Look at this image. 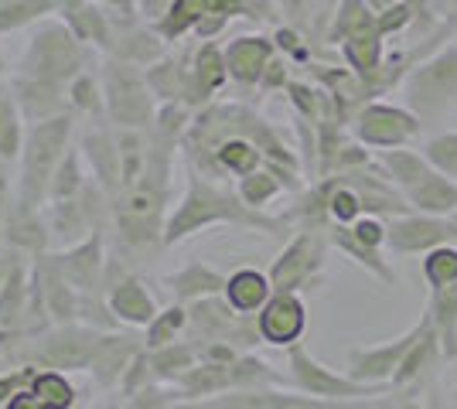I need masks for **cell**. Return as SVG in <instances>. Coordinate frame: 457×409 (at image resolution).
Segmentation results:
<instances>
[{
	"instance_id": "cell-1",
	"label": "cell",
	"mask_w": 457,
	"mask_h": 409,
	"mask_svg": "<svg viewBox=\"0 0 457 409\" xmlns=\"http://www.w3.org/2000/svg\"><path fill=\"white\" fill-rule=\"evenodd\" d=\"M219 222H232V225H243V229H267V233L284 229V218H267L260 209H249L239 198V192L219 188L209 175L188 171V195L181 198L178 212L171 215L164 242L171 246L178 239L198 233L205 225H219Z\"/></svg>"
},
{
	"instance_id": "cell-2",
	"label": "cell",
	"mask_w": 457,
	"mask_h": 409,
	"mask_svg": "<svg viewBox=\"0 0 457 409\" xmlns=\"http://www.w3.org/2000/svg\"><path fill=\"white\" fill-rule=\"evenodd\" d=\"M406 110H413L427 127H440L457 110V45H444L430 59L410 69L403 78Z\"/></svg>"
},
{
	"instance_id": "cell-3",
	"label": "cell",
	"mask_w": 457,
	"mask_h": 409,
	"mask_svg": "<svg viewBox=\"0 0 457 409\" xmlns=\"http://www.w3.org/2000/svg\"><path fill=\"white\" fill-rule=\"evenodd\" d=\"M86 61H89V52L65 20H41L38 31L31 35L24 55H21L18 76L69 89V82L79 72H86Z\"/></svg>"
},
{
	"instance_id": "cell-4",
	"label": "cell",
	"mask_w": 457,
	"mask_h": 409,
	"mask_svg": "<svg viewBox=\"0 0 457 409\" xmlns=\"http://www.w3.org/2000/svg\"><path fill=\"white\" fill-rule=\"evenodd\" d=\"M69 134H72V117L62 113L45 123H31V130L24 134L21 147V209L35 212L41 198L48 195V184L55 177L62 157L69 154Z\"/></svg>"
},
{
	"instance_id": "cell-5",
	"label": "cell",
	"mask_w": 457,
	"mask_h": 409,
	"mask_svg": "<svg viewBox=\"0 0 457 409\" xmlns=\"http://www.w3.org/2000/svg\"><path fill=\"white\" fill-rule=\"evenodd\" d=\"M103 96L116 127H151L154 89L147 86V76H140V65L113 55L103 72Z\"/></svg>"
},
{
	"instance_id": "cell-6",
	"label": "cell",
	"mask_w": 457,
	"mask_h": 409,
	"mask_svg": "<svg viewBox=\"0 0 457 409\" xmlns=\"http://www.w3.org/2000/svg\"><path fill=\"white\" fill-rule=\"evenodd\" d=\"M181 409H389V396L376 399H321V396H290L273 386L260 389H228L226 396L219 392L215 399L191 403Z\"/></svg>"
},
{
	"instance_id": "cell-7",
	"label": "cell",
	"mask_w": 457,
	"mask_h": 409,
	"mask_svg": "<svg viewBox=\"0 0 457 409\" xmlns=\"http://www.w3.org/2000/svg\"><path fill=\"white\" fill-rule=\"evenodd\" d=\"M246 11V0H171L168 14L154 24V31L164 41L185 38L188 31H195L202 41H212L228 20Z\"/></svg>"
},
{
	"instance_id": "cell-8",
	"label": "cell",
	"mask_w": 457,
	"mask_h": 409,
	"mask_svg": "<svg viewBox=\"0 0 457 409\" xmlns=\"http://www.w3.org/2000/svg\"><path fill=\"white\" fill-rule=\"evenodd\" d=\"M287 365H290V382H294L297 389L307 392V396H321V399H372V396H389V392H396L393 386H365V382H355V379H348V375L331 372L328 365H321L301 341L290 345Z\"/></svg>"
},
{
	"instance_id": "cell-9",
	"label": "cell",
	"mask_w": 457,
	"mask_h": 409,
	"mask_svg": "<svg viewBox=\"0 0 457 409\" xmlns=\"http://www.w3.org/2000/svg\"><path fill=\"white\" fill-rule=\"evenodd\" d=\"M352 130L355 140L362 147L372 151H393V147H410L413 140H420L423 123L413 110L403 106H389V102H365L362 110L352 117Z\"/></svg>"
},
{
	"instance_id": "cell-10",
	"label": "cell",
	"mask_w": 457,
	"mask_h": 409,
	"mask_svg": "<svg viewBox=\"0 0 457 409\" xmlns=\"http://www.w3.org/2000/svg\"><path fill=\"white\" fill-rule=\"evenodd\" d=\"M324 256H328V235L314 233V229H301L287 242V249L277 256V263L270 270L273 293H297L311 287L321 276Z\"/></svg>"
},
{
	"instance_id": "cell-11",
	"label": "cell",
	"mask_w": 457,
	"mask_h": 409,
	"mask_svg": "<svg viewBox=\"0 0 457 409\" xmlns=\"http://www.w3.org/2000/svg\"><path fill=\"white\" fill-rule=\"evenodd\" d=\"M386 233H389L386 246L396 256L430 253V249H437V246L457 242L451 215H423V212L396 215V218L386 222Z\"/></svg>"
},
{
	"instance_id": "cell-12",
	"label": "cell",
	"mask_w": 457,
	"mask_h": 409,
	"mask_svg": "<svg viewBox=\"0 0 457 409\" xmlns=\"http://www.w3.org/2000/svg\"><path fill=\"white\" fill-rule=\"evenodd\" d=\"M420 331H423V317L403 338H393V341L376 345V348H352L345 375L355 382H365V386H389L400 362L406 358V351L413 348V341L420 338Z\"/></svg>"
},
{
	"instance_id": "cell-13",
	"label": "cell",
	"mask_w": 457,
	"mask_h": 409,
	"mask_svg": "<svg viewBox=\"0 0 457 409\" xmlns=\"http://www.w3.org/2000/svg\"><path fill=\"white\" fill-rule=\"evenodd\" d=\"M423 331L420 338L413 341V348L406 351V358L400 362V369L393 375V389L396 392H410V389H420V386H430L434 382V375H437V365L444 362V348H440V338H437V328H434V321H430V314L423 307Z\"/></svg>"
},
{
	"instance_id": "cell-14",
	"label": "cell",
	"mask_w": 457,
	"mask_h": 409,
	"mask_svg": "<svg viewBox=\"0 0 457 409\" xmlns=\"http://www.w3.org/2000/svg\"><path fill=\"white\" fill-rule=\"evenodd\" d=\"M256 328H260V338L267 345H277V348L297 345L307 328L304 300L297 293H273L263 304V311L256 314Z\"/></svg>"
},
{
	"instance_id": "cell-15",
	"label": "cell",
	"mask_w": 457,
	"mask_h": 409,
	"mask_svg": "<svg viewBox=\"0 0 457 409\" xmlns=\"http://www.w3.org/2000/svg\"><path fill=\"white\" fill-rule=\"evenodd\" d=\"M222 52H226L228 78H236L239 86H260L267 65L277 59V45L263 35H243V38L228 41Z\"/></svg>"
},
{
	"instance_id": "cell-16",
	"label": "cell",
	"mask_w": 457,
	"mask_h": 409,
	"mask_svg": "<svg viewBox=\"0 0 457 409\" xmlns=\"http://www.w3.org/2000/svg\"><path fill=\"white\" fill-rule=\"evenodd\" d=\"M99 345H103V341H99L93 331L62 328V331L45 338L38 358L45 365H55V369H86V365H93Z\"/></svg>"
},
{
	"instance_id": "cell-17",
	"label": "cell",
	"mask_w": 457,
	"mask_h": 409,
	"mask_svg": "<svg viewBox=\"0 0 457 409\" xmlns=\"http://www.w3.org/2000/svg\"><path fill=\"white\" fill-rule=\"evenodd\" d=\"M62 20L72 28V35L82 45H96V48L113 52L116 28L103 4H96V0H65L62 4Z\"/></svg>"
},
{
	"instance_id": "cell-18",
	"label": "cell",
	"mask_w": 457,
	"mask_h": 409,
	"mask_svg": "<svg viewBox=\"0 0 457 409\" xmlns=\"http://www.w3.org/2000/svg\"><path fill=\"white\" fill-rule=\"evenodd\" d=\"M228 78L226 69V52L215 45V41H205L195 59H191V72H188V106H205Z\"/></svg>"
},
{
	"instance_id": "cell-19",
	"label": "cell",
	"mask_w": 457,
	"mask_h": 409,
	"mask_svg": "<svg viewBox=\"0 0 457 409\" xmlns=\"http://www.w3.org/2000/svg\"><path fill=\"white\" fill-rule=\"evenodd\" d=\"M11 89H14V99H18L24 119H31V123L62 117L65 106H69V96H62V86H48V82H38V78L14 76Z\"/></svg>"
},
{
	"instance_id": "cell-20",
	"label": "cell",
	"mask_w": 457,
	"mask_h": 409,
	"mask_svg": "<svg viewBox=\"0 0 457 409\" xmlns=\"http://www.w3.org/2000/svg\"><path fill=\"white\" fill-rule=\"evenodd\" d=\"M382 41H386V35L379 31V18L369 20V24H362L359 31H352V35H345V38H342L345 61H348V69L362 78L365 86H369V82H372V76L379 72ZM369 93H372V89H369Z\"/></svg>"
},
{
	"instance_id": "cell-21",
	"label": "cell",
	"mask_w": 457,
	"mask_h": 409,
	"mask_svg": "<svg viewBox=\"0 0 457 409\" xmlns=\"http://www.w3.org/2000/svg\"><path fill=\"white\" fill-rule=\"evenodd\" d=\"M324 235H328V242H331V246H338L348 259H355V263H359L362 270L372 273L379 283H386V287H396V273H393V266H389V259H382V249H372V246L359 242V239H355V233H352V225L328 222Z\"/></svg>"
},
{
	"instance_id": "cell-22",
	"label": "cell",
	"mask_w": 457,
	"mask_h": 409,
	"mask_svg": "<svg viewBox=\"0 0 457 409\" xmlns=\"http://www.w3.org/2000/svg\"><path fill=\"white\" fill-rule=\"evenodd\" d=\"M403 198L413 205V212L454 215L457 212V181L447 175H440L437 168H434L420 184H413L410 192H403Z\"/></svg>"
},
{
	"instance_id": "cell-23",
	"label": "cell",
	"mask_w": 457,
	"mask_h": 409,
	"mask_svg": "<svg viewBox=\"0 0 457 409\" xmlns=\"http://www.w3.org/2000/svg\"><path fill=\"white\" fill-rule=\"evenodd\" d=\"M113 55L134 65H154L164 59V38L154 28H140V24H120L113 38Z\"/></svg>"
},
{
	"instance_id": "cell-24",
	"label": "cell",
	"mask_w": 457,
	"mask_h": 409,
	"mask_svg": "<svg viewBox=\"0 0 457 409\" xmlns=\"http://www.w3.org/2000/svg\"><path fill=\"white\" fill-rule=\"evenodd\" d=\"M427 314L437 328L440 348H444V362H457V283L430 290L427 300Z\"/></svg>"
},
{
	"instance_id": "cell-25",
	"label": "cell",
	"mask_w": 457,
	"mask_h": 409,
	"mask_svg": "<svg viewBox=\"0 0 457 409\" xmlns=\"http://www.w3.org/2000/svg\"><path fill=\"white\" fill-rule=\"evenodd\" d=\"M270 297H273V283L260 270H239L226 280V300L239 314H260Z\"/></svg>"
},
{
	"instance_id": "cell-26",
	"label": "cell",
	"mask_w": 457,
	"mask_h": 409,
	"mask_svg": "<svg viewBox=\"0 0 457 409\" xmlns=\"http://www.w3.org/2000/svg\"><path fill=\"white\" fill-rule=\"evenodd\" d=\"M82 147H86V157H89V164H93L99 184H106V188L116 184V188H120V147H116V134L103 130V127H96V130L89 127Z\"/></svg>"
},
{
	"instance_id": "cell-27",
	"label": "cell",
	"mask_w": 457,
	"mask_h": 409,
	"mask_svg": "<svg viewBox=\"0 0 457 409\" xmlns=\"http://www.w3.org/2000/svg\"><path fill=\"white\" fill-rule=\"evenodd\" d=\"M226 280L222 273H215L205 263H191L185 270L171 276V290L181 297V300H202V297H215V293H226Z\"/></svg>"
},
{
	"instance_id": "cell-28",
	"label": "cell",
	"mask_w": 457,
	"mask_h": 409,
	"mask_svg": "<svg viewBox=\"0 0 457 409\" xmlns=\"http://www.w3.org/2000/svg\"><path fill=\"white\" fill-rule=\"evenodd\" d=\"M110 304H113V311L120 314L123 321H130V324H151L154 317H157L154 300L147 297V290H144L137 280L116 283L113 293H110Z\"/></svg>"
},
{
	"instance_id": "cell-29",
	"label": "cell",
	"mask_w": 457,
	"mask_h": 409,
	"mask_svg": "<svg viewBox=\"0 0 457 409\" xmlns=\"http://www.w3.org/2000/svg\"><path fill=\"white\" fill-rule=\"evenodd\" d=\"M21 113L14 89H4L0 86V160H14L24 147V127H21Z\"/></svg>"
},
{
	"instance_id": "cell-30",
	"label": "cell",
	"mask_w": 457,
	"mask_h": 409,
	"mask_svg": "<svg viewBox=\"0 0 457 409\" xmlns=\"http://www.w3.org/2000/svg\"><path fill=\"white\" fill-rule=\"evenodd\" d=\"M58 270L65 273V280L79 290H93L96 273H99V239L82 242L76 253L58 256Z\"/></svg>"
},
{
	"instance_id": "cell-31",
	"label": "cell",
	"mask_w": 457,
	"mask_h": 409,
	"mask_svg": "<svg viewBox=\"0 0 457 409\" xmlns=\"http://www.w3.org/2000/svg\"><path fill=\"white\" fill-rule=\"evenodd\" d=\"M284 177L277 175L273 168H260V171H253V175L239 177V198L246 201L249 209H263L267 201H273V198L284 192Z\"/></svg>"
},
{
	"instance_id": "cell-32",
	"label": "cell",
	"mask_w": 457,
	"mask_h": 409,
	"mask_svg": "<svg viewBox=\"0 0 457 409\" xmlns=\"http://www.w3.org/2000/svg\"><path fill=\"white\" fill-rule=\"evenodd\" d=\"M420 273H423V280H427L430 290H440V287L457 283V246L454 242L423 253V266H420Z\"/></svg>"
},
{
	"instance_id": "cell-33",
	"label": "cell",
	"mask_w": 457,
	"mask_h": 409,
	"mask_svg": "<svg viewBox=\"0 0 457 409\" xmlns=\"http://www.w3.org/2000/svg\"><path fill=\"white\" fill-rule=\"evenodd\" d=\"M228 372H232V389H260V386H280L284 382L267 362H260L253 355H236L228 362Z\"/></svg>"
},
{
	"instance_id": "cell-34",
	"label": "cell",
	"mask_w": 457,
	"mask_h": 409,
	"mask_svg": "<svg viewBox=\"0 0 457 409\" xmlns=\"http://www.w3.org/2000/svg\"><path fill=\"white\" fill-rule=\"evenodd\" d=\"M82 188H86V181H82V171H79V154L69 151V154L62 157L52 184H48V198H52L55 205H62V201H72Z\"/></svg>"
},
{
	"instance_id": "cell-35",
	"label": "cell",
	"mask_w": 457,
	"mask_h": 409,
	"mask_svg": "<svg viewBox=\"0 0 457 409\" xmlns=\"http://www.w3.org/2000/svg\"><path fill=\"white\" fill-rule=\"evenodd\" d=\"M65 96H69V106H76L82 113H103V106H106L103 86L93 78V72H79V76L69 82Z\"/></svg>"
},
{
	"instance_id": "cell-36",
	"label": "cell",
	"mask_w": 457,
	"mask_h": 409,
	"mask_svg": "<svg viewBox=\"0 0 457 409\" xmlns=\"http://www.w3.org/2000/svg\"><path fill=\"white\" fill-rule=\"evenodd\" d=\"M72 283L65 280V273L52 266V270L45 273V300H48V311L55 314L58 321H65V317H72L76 311V297L69 290Z\"/></svg>"
},
{
	"instance_id": "cell-37",
	"label": "cell",
	"mask_w": 457,
	"mask_h": 409,
	"mask_svg": "<svg viewBox=\"0 0 457 409\" xmlns=\"http://www.w3.org/2000/svg\"><path fill=\"white\" fill-rule=\"evenodd\" d=\"M423 154L427 160L437 168L440 175L454 177L457 181V130L454 134H437L423 143Z\"/></svg>"
},
{
	"instance_id": "cell-38",
	"label": "cell",
	"mask_w": 457,
	"mask_h": 409,
	"mask_svg": "<svg viewBox=\"0 0 457 409\" xmlns=\"http://www.w3.org/2000/svg\"><path fill=\"white\" fill-rule=\"evenodd\" d=\"M123 362H127V338H120V341H103L93 358L99 382H113V379H120Z\"/></svg>"
},
{
	"instance_id": "cell-39",
	"label": "cell",
	"mask_w": 457,
	"mask_h": 409,
	"mask_svg": "<svg viewBox=\"0 0 457 409\" xmlns=\"http://www.w3.org/2000/svg\"><path fill=\"white\" fill-rule=\"evenodd\" d=\"M188 324V311H181V307H171V311L157 314L151 321V331H147V348H164V345H171L174 334L181 331Z\"/></svg>"
},
{
	"instance_id": "cell-40",
	"label": "cell",
	"mask_w": 457,
	"mask_h": 409,
	"mask_svg": "<svg viewBox=\"0 0 457 409\" xmlns=\"http://www.w3.org/2000/svg\"><path fill=\"white\" fill-rule=\"evenodd\" d=\"M195 348H188V345H178V348H161L157 355H154V369L161 372V375H185V372L195 365Z\"/></svg>"
},
{
	"instance_id": "cell-41",
	"label": "cell",
	"mask_w": 457,
	"mask_h": 409,
	"mask_svg": "<svg viewBox=\"0 0 457 409\" xmlns=\"http://www.w3.org/2000/svg\"><path fill=\"white\" fill-rule=\"evenodd\" d=\"M35 392H38L52 409H65L72 403V386H69L62 375H55V372L38 375V379H35Z\"/></svg>"
},
{
	"instance_id": "cell-42",
	"label": "cell",
	"mask_w": 457,
	"mask_h": 409,
	"mask_svg": "<svg viewBox=\"0 0 457 409\" xmlns=\"http://www.w3.org/2000/svg\"><path fill=\"white\" fill-rule=\"evenodd\" d=\"M352 233H355V239H359V242L372 246V249H382V246H386V239H389V233H386V222H382L379 215H362V218L352 225Z\"/></svg>"
},
{
	"instance_id": "cell-43",
	"label": "cell",
	"mask_w": 457,
	"mask_h": 409,
	"mask_svg": "<svg viewBox=\"0 0 457 409\" xmlns=\"http://www.w3.org/2000/svg\"><path fill=\"white\" fill-rule=\"evenodd\" d=\"M287 82H290V78H287V65H284V59H273L267 65V72H263V82H260V89H284Z\"/></svg>"
},
{
	"instance_id": "cell-44",
	"label": "cell",
	"mask_w": 457,
	"mask_h": 409,
	"mask_svg": "<svg viewBox=\"0 0 457 409\" xmlns=\"http://www.w3.org/2000/svg\"><path fill=\"white\" fill-rule=\"evenodd\" d=\"M277 48H280V52H290L294 59H307V48L301 45L297 31H290V28H280V31H277Z\"/></svg>"
},
{
	"instance_id": "cell-45",
	"label": "cell",
	"mask_w": 457,
	"mask_h": 409,
	"mask_svg": "<svg viewBox=\"0 0 457 409\" xmlns=\"http://www.w3.org/2000/svg\"><path fill=\"white\" fill-rule=\"evenodd\" d=\"M413 14H417V28L420 31H427L430 24H434V11H430V0H403Z\"/></svg>"
},
{
	"instance_id": "cell-46",
	"label": "cell",
	"mask_w": 457,
	"mask_h": 409,
	"mask_svg": "<svg viewBox=\"0 0 457 409\" xmlns=\"http://www.w3.org/2000/svg\"><path fill=\"white\" fill-rule=\"evenodd\" d=\"M11 218V177H7V168L0 160V222Z\"/></svg>"
},
{
	"instance_id": "cell-47",
	"label": "cell",
	"mask_w": 457,
	"mask_h": 409,
	"mask_svg": "<svg viewBox=\"0 0 457 409\" xmlns=\"http://www.w3.org/2000/svg\"><path fill=\"white\" fill-rule=\"evenodd\" d=\"M11 409H52V406L41 399L38 392H18V396L11 399Z\"/></svg>"
},
{
	"instance_id": "cell-48",
	"label": "cell",
	"mask_w": 457,
	"mask_h": 409,
	"mask_svg": "<svg viewBox=\"0 0 457 409\" xmlns=\"http://www.w3.org/2000/svg\"><path fill=\"white\" fill-rule=\"evenodd\" d=\"M280 7H284L290 18H301V11L307 7V0H280Z\"/></svg>"
},
{
	"instance_id": "cell-49",
	"label": "cell",
	"mask_w": 457,
	"mask_h": 409,
	"mask_svg": "<svg viewBox=\"0 0 457 409\" xmlns=\"http://www.w3.org/2000/svg\"><path fill=\"white\" fill-rule=\"evenodd\" d=\"M427 403H430V409H444V399H440V389H437V386H434V382L427 386Z\"/></svg>"
},
{
	"instance_id": "cell-50",
	"label": "cell",
	"mask_w": 457,
	"mask_h": 409,
	"mask_svg": "<svg viewBox=\"0 0 457 409\" xmlns=\"http://www.w3.org/2000/svg\"><path fill=\"white\" fill-rule=\"evenodd\" d=\"M365 4H369V7L376 11V14H382V11H389V7L396 4V0H365Z\"/></svg>"
},
{
	"instance_id": "cell-51",
	"label": "cell",
	"mask_w": 457,
	"mask_h": 409,
	"mask_svg": "<svg viewBox=\"0 0 457 409\" xmlns=\"http://www.w3.org/2000/svg\"><path fill=\"white\" fill-rule=\"evenodd\" d=\"M396 409H423V406H420L417 399H406V403H400V406H396Z\"/></svg>"
},
{
	"instance_id": "cell-52",
	"label": "cell",
	"mask_w": 457,
	"mask_h": 409,
	"mask_svg": "<svg viewBox=\"0 0 457 409\" xmlns=\"http://www.w3.org/2000/svg\"><path fill=\"white\" fill-rule=\"evenodd\" d=\"M0 76H4V55H0Z\"/></svg>"
},
{
	"instance_id": "cell-53",
	"label": "cell",
	"mask_w": 457,
	"mask_h": 409,
	"mask_svg": "<svg viewBox=\"0 0 457 409\" xmlns=\"http://www.w3.org/2000/svg\"><path fill=\"white\" fill-rule=\"evenodd\" d=\"M454 392H457V372H454Z\"/></svg>"
}]
</instances>
